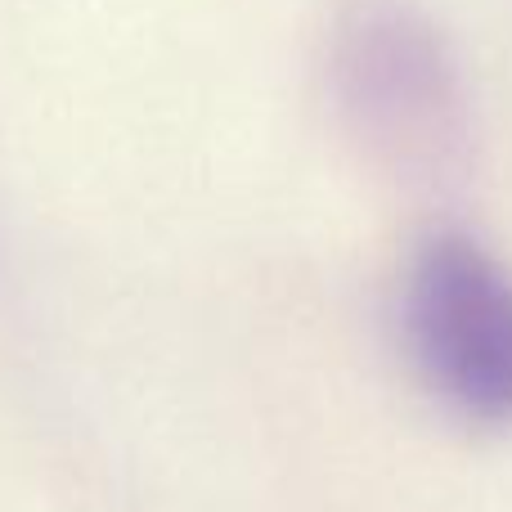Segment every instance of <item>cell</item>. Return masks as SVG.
<instances>
[{
    "label": "cell",
    "instance_id": "cell-2",
    "mask_svg": "<svg viewBox=\"0 0 512 512\" xmlns=\"http://www.w3.org/2000/svg\"><path fill=\"white\" fill-rule=\"evenodd\" d=\"M333 81L378 149L436 162L463 135V86L423 14L396 0H355L333 36Z\"/></svg>",
    "mask_w": 512,
    "mask_h": 512
},
{
    "label": "cell",
    "instance_id": "cell-1",
    "mask_svg": "<svg viewBox=\"0 0 512 512\" xmlns=\"http://www.w3.org/2000/svg\"><path fill=\"white\" fill-rule=\"evenodd\" d=\"M400 337L418 382L459 423L512 432V270L459 230L423 239L400 283Z\"/></svg>",
    "mask_w": 512,
    "mask_h": 512
}]
</instances>
